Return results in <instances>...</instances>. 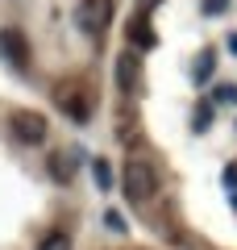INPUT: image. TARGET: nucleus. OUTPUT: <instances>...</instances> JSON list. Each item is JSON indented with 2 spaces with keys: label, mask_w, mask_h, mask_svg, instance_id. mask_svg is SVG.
Returning a JSON list of instances; mask_svg holds the SVG:
<instances>
[{
  "label": "nucleus",
  "mask_w": 237,
  "mask_h": 250,
  "mask_svg": "<svg viewBox=\"0 0 237 250\" xmlns=\"http://www.w3.org/2000/svg\"><path fill=\"white\" fill-rule=\"evenodd\" d=\"M54 104H59L75 125H88V121H92V108H96V100H92V88H88L83 80H62L59 88H54Z\"/></svg>",
  "instance_id": "f03ea898"
},
{
  "label": "nucleus",
  "mask_w": 237,
  "mask_h": 250,
  "mask_svg": "<svg viewBox=\"0 0 237 250\" xmlns=\"http://www.w3.org/2000/svg\"><path fill=\"white\" fill-rule=\"evenodd\" d=\"M46 134H50V125L42 113H13V138L21 146H42Z\"/></svg>",
  "instance_id": "39448f33"
},
{
  "label": "nucleus",
  "mask_w": 237,
  "mask_h": 250,
  "mask_svg": "<svg viewBox=\"0 0 237 250\" xmlns=\"http://www.w3.org/2000/svg\"><path fill=\"white\" fill-rule=\"evenodd\" d=\"M92 175H96V188H113V167H108L104 159L92 163Z\"/></svg>",
  "instance_id": "9d476101"
},
{
  "label": "nucleus",
  "mask_w": 237,
  "mask_h": 250,
  "mask_svg": "<svg viewBox=\"0 0 237 250\" xmlns=\"http://www.w3.org/2000/svg\"><path fill=\"white\" fill-rule=\"evenodd\" d=\"M138 80H141L138 54H129V50H125L121 59H117V83H121V92H133V88H138Z\"/></svg>",
  "instance_id": "423d86ee"
},
{
  "label": "nucleus",
  "mask_w": 237,
  "mask_h": 250,
  "mask_svg": "<svg viewBox=\"0 0 237 250\" xmlns=\"http://www.w3.org/2000/svg\"><path fill=\"white\" fill-rule=\"evenodd\" d=\"M0 59L9 62L13 71H25L29 67V42H25V34H21L17 25L0 29Z\"/></svg>",
  "instance_id": "20e7f679"
},
{
  "label": "nucleus",
  "mask_w": 237,
  "mask_h": 250,
  "mask_svg": "<svg viewBox=\"0 0 237 250\" xmlns=\"http://www.w3.org/2000/svg\"><path fill=\"white\" fill-rule=\"evenodd\" d=\"M150 4H154V0H141V13H146V9H150Z\"/></svg>",
  "instance_id": "2eb2a0df"
},
{
  "label": "nucleus",
  "mask_w": 237,
  "mask_h": 250,
  "mask_svg": "<svg viewBox=\"0 0 237 250\" xmlns=\"http://www.w3.org/2000/svg\"><path fill=\"white\" fill-rule=\"evenodd\" d=\"M75 25L88 38H100L108 25H113V0H83L75 13Z\"/></svg>",
  "instance_id": "7ed1b4c3"
},
{
  "label": "nucleus",
  "mask_w": 237,
  "mask_h": 250,
  "mask_svg": "<svg viewBox=\"0 0 237 250\" xmlns=\"http://www.w3.org/2000/svg\"><path fill=\"white\" fill-rule=\"evenodd\" d=\"M38 250H71V242H67V233H46L38 242Z\"/></svg>",
  "instance_id": "9b49d317"
},
{
  "label": "nucleus",
  "mask_w": 237,
  "mask_h": 250,
  "mask_svg": "<svg viewBox=\"0 0 237 250\" xmlns=\"http://www.w3.org/2000/svg\"><path fill=\"white\" fill-rule=\"evenodd\" d=\"M200 9L208 13V17H220V13L229 9V0H200Z\"/></svg>",
  "instance_id": "f8f14e48"
},
{
  "label": "nucleus",
  "mask_w": 237,
  "mask_h": 250,
  "mask_svg": "<svg viewBox=\"0 0 237 250\" xmlns=\"http://www.w3.org/2000/svg\"><path fill=\"white\" fill-rule=\"evenodd\" d=\"M50 171L59 179H71V171H75V154H54L50 159Z\"/></svg>",
  "instance_id": "1a4fd4ad"
},
{
  "label": "nucleus",
  "mask_w": 237,
  "mask_h": 250,
  "mask_svg": "<svg viewBox=\"0 0 237 250\" xmlns=\"http://www.w3.org/2000/svg\"><path fill=\"white\" fill-rule=\"evenodd\" d=\"M125 38H129V46H133V50H150V46H154V29H150L146 13H138V17L129 21V29H125Z\"/></svg>",
  "instance_id": "0eeeda50"
},
{
  "label": "nucleus",
  "mask_w": 237,
  "mask_h": 250,
  "mask_svg": "<svg viewBox=\"0 0 237 250\" xmlns=\"http://www.w3.org/2000/svg\"><path fill=\"white\" fill-rule=\"evenodd\" d=\"M229 50H233V54H237V34H233V38H229Z\"/></svg>",
  "instance_id": "4468645a"
},
{
  "label": "nucleus",
  "mask_w": 237,
  "mask_h": 250,
  "mask_svg": "<svg viewBox=\"0 0 237 250\" xmlns=\"http://www.w3.org/2000/svg\"><path fill=\"white\" fill-rule=\"evenodd\" d=\"M212 71H217V54L204 50V54H200V62H196V83H208V80H212Z\"/></svg>",
  "instance_id": "6e6552de"
},
{
  "label": "nucleus",
  "mask_w": 237,
  "mask_h": 250,
  "mask_svg": "<svg viewBox=\"0 0 237 250\" xmlns=\"http://www.w3.org/2000/svg\"><path fill=\"white\" fill-rule=\"evenodd\" d=\"M208 113H212V108H200V117H196V129H208V121H212Z\"/></svg>",
  "instance_id": "ddd939ff"
},
{
  "label": "nucleus",
  "mask_w": 237,
  "mask_h": 250,
  "mask_svg": "<svg viewBox=\"0 0 237 250\" xmlns=\"http://www.w3.org/2000/svg\"><path fill=\"white\" fill-rule=\"evenodd\" d=\"M121 188H125V200H129V205H150V200L158 196V167H154V159L133 154V159L125 163Z\"/></svg>",
  "instance_id": "f257e3e1"
}]
</instances>
